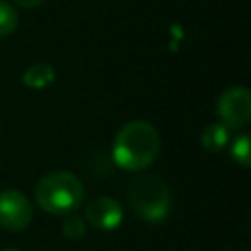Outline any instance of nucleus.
I'll return each mask as SVG.
<instances>
[{
    "instance_id": "obj_1",
    "label": "nucleus",
    "mask_w": 251,
    "mask_h": 251,
    "mask_svg": "<svg viewBox=\"0 0 251 251\" xmlns=\"http://www.w3.org/2000/svg\"><path fill=\"white\" fill-rule=\"evenodd\" d=\"M161 137L159 131L143 120H133L120 127L114 137L112 157L124 171H143L159 155Z\"/></svg>"
},
{
    "instance_id": "obj_2",
    "label": "nucleus",
    "mask_w": 251,
    "mask_h": 251,
    "mask_svg": "<svg viewBox=\"0 0 251 251\" xmlns=\"http://www.w3.org/2000/svg\"><path fill=\"white\" fill-rule=\"evenodd\" d=\"M127 202L135 216L149 224L165 222L173 210V196L169 184L157 175L135 176L127 190Z\"/></svg>"
},
{
    "instance_id": "obj_3",
    "label": "nucleus",
    "mask_w": 251,
    "mask_h": 251,
    "mask_svg": "<svg viewBox=\"0 0 251 251\" xmlns=\"http://www.w3.org/2000/svg\"><path fill=\"white\" fill-rule=\"evenodd\" d=\"M35 200L41 210L53 216H65L82 204L84 186L76 175L69 171H53L37 182Z\"/></svg>"
},
{
    "instance_id": "obj_4",
    "label": "nucleus",
    "mask_w": 251,
    "mask_h": 251,
    "mask_svg": "<svg viewBox=\"0 0 251 251\" xmlns=\"http://www.w3.org/2000/svg\"><path fill=\"white\" fill-rule=\"evenodd\" d=\"M216 112L226 127H243L251 120V92L245 86H231L224 90L218 98Z\"/></svg>"
},
{
    "instance_id": "obj_5",
    "label": "nucleus",
    "mask_w": 251,
    "mask_h": 251,
    "mask_svg": "<svg viewBox=\"0 0 251 251\" xmlns=\"http://www.w3.org/2000/svg\"><path fill=\"white\" fill-rule=\"evenodd\" d=\"M31 218L33 208L24 192L16 188H6L0 192V227L20 231L29 226Z\"/></svg>"
},
{
    "instance_id": "obj_6",
    "label": "nucleus",
    "mask_w": 251,
    "mask_h": 251,
    "mask_svg": "<svg viewBox=\"0 0 251 251\" xmlns=\"http://www.w3.org/2000/svg\"><path fill=\"white\" fill-rule=\"evenodd\" d=\"M84 216H86L88 224L94 226L96 229L112 231L122 224L124 210H122L118 200H114L110 196H98L86 204Z\"/></svg>"
},
{
    "instance_id": "obj_7",
    "label": "nucleus",
    "mask_w": 251,
    "mask_h": 251,
    "mask_svg": "<svg viewBox=\"0 0 251 251\" xmlns=\"http://www.w3.org/2000/svg\"><path fill=\"white\" fill-rule=\"evenodd\" d=\"M200 143H202V147H204L206 151H210V153L222 151V149L229 143V127H226L222 122L206 126L204 131L200 133Z\"/></svg>"
},
{
    "instance_id": "obj_8",
    "label": "nucleus",
    "mask_w": 251,
    "mask_h": 251,
    "mask_svg": "<svg viewBox=\"0 0 251 251\" xmlns=\"http://www.w3.org/2000/svg\"><path fill=\"white\" fill-rule=\"evenodd\" d=\"M55 80V69L49 63H37L29 69H25V73L22 75V82L27 88H47L51 82Z\"/></svg>"
},
{
    "instance_id": "obj_9",
    "label": "nucleus",
    "mask_w": 251,
    "mask_h": 251,
    "mask_svg": "<svg viewBox=\"0 0 251 251\" xmlns=\"http://www.w3.org/2000/svg\"><path fill=\"white\" fill-rule=\"evenodd\" d=\"M249 135L247 133H241V135H235L231 141H229V153H231V159L235 163H239L241 167H249L251 165V149H249Z\"/></svg>"
},
{
    "instance_id": "obj_10",
    "label": "nucleus",
    "mask_w": 251,
    "mask_h": 251,
    "mask_svg": "<svg viewBox=\"0 0 251 251\" xmlns=\"http://www.w3.org/2000/svg\"><path fill=\"white\" fill-rule=\"evenodd\" d=\"M18 27V12L12 4L0 0V37L10 35Z\"/></svg>"
},
{
    "instance_id": "obj_11",
    "label": "nucleus",
    "mask_w": 251,
    "mask_h": 251,
    "mask_svg": "<svg viewBox=\"0 0 251 251\" xmlns=\"http://www.w3.org/2000/svg\"><path fill=\"white\" fill-rule=\"evenodd\" d=\"M65 237L69 239H82L86 235V224L80 216H75V214H69L65 220H63V226H61Z\"/></svg>"
},
{
    "instance_id": "obj_12",
    "label": "nucleus",
    "mask_w": 251,
    "mask_h": 251,
    "mask_svg": "<svg viewBox=\"0 0 251 251\" xmlns=\"http://www.w3.org/2000/svg\"><path fill=\"white\" fill-rule=\"evenodd\" d=\"M12 2H16V4L22 6V8H37L43 0H12Z\"/></svg>"
},
{
    "instance_id": "obj_13",
    "label": "nucleus",
    "mask_w": 251,
    "mask_h": 251,
    "mask_svg": "<svg viewBox=\"0 0 251 251\" xmlns=\"http://www.w3.org/2000/svg\"><path fill=\"white\" fill-rule=\"evenodd\" d=\"M2 251H20V249H12V247H8V249H2Z\"/></svg>"
}]
</instances>
